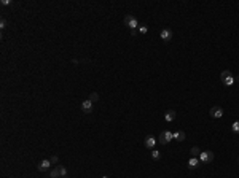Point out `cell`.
I'll return each instance as SVG.
<instances>
[{"mask_svg":"<svg viewBox=\"0 0 239 178\" xmlns=\"http://www.w3.org/2000/svg\"><path fill=\"white\" fill-rule=\"evenodd\" d=\"M220 80H222V83H223L225 86H231V84L236 81V78L233 76V73H231L230 70H223V72L220 73Z\"/></svg>","mask_w":239,"mask_h":178,"instance_id":"obj_1","label":"cell"},{"mask_svg":"<svg viewBox=\"0 0 239 178\" xmlns=\"http://www.w3.org/2000/svg\"><path fill=\"white\" fill-rule=\"evenodd\" d=\"M171 140H174V132H171V130L161 132V134H159V137H158V142L163 143V145H167Z\"/></svg>","mask_w":239,"mask_h":178,"instance_id":"obj_2","label":"cell"},{"mask_svg":"<svg viewBox=\"0 0 239 178\" xmlns=\"http://www.w3.org/2000/svg\"><path fill=\"white\" fill-rule=\"evenodd\" d=\"M124 24H126L128 27H131V30H136V29L139 27V21H137V18H134L133 15H128V16H124Z\"/></svg>","mask_w":239,"mask_h":178,"instance_id":"obj_3","label":"cell"},{"mask_svg":"<svg viewBox=\"0 0 239 178\" xmlns=\"http://www.w3.org/2000/svg\"><path fill=\"white\" fill-rule=\"evenodd\" d=\"M199 161H201V164H211L212 161H214V153L212 151H202L201 154H199Z\"/></svg>","mask_w":239,"mask_h":178,"instance_id":"obj_4","label":"cell"},{"mask_svg":"<svg viewBox=\"0 0 239 178\" xmlns=\"http://www.w3.org/2000/svg\"><path fill=\"white\" fill-rule=\"evenodd\" d=\"M209 115H211L212 118H215V119H219V118H222V116L225 115V111H223V108H222V107L215 105V107H212V108H211Z\"/></svg>","mask_w":239,"mask_h":178,"instance_id":"obj_5","label":"cell"},{"mask_svg":"<svg viewBox=\"0 0 239 178\" xmlns=\"http://www.w3.org/2000/svg\"><path fill=\"white\" fill-rule=\"evenodd\" d=\"M159 37L163 38V41H171L172 37H174V32H172L171 29H163V30L159 32Z\"/></svg>","mask_w":239,"mask_h":178,"instance_id":"obj_6","label":"cell"},{"mask_svg":"<svg viewBox=\"0 0 239 178\" xmlns=\"http://www.w3.org/2000/svg\"><path fill=\"white\" fill-rule=\"evenodd\" d=\"M50 167H51V161H50V159H43V161L38 162L37 169H38L40 172H46V170H50Z\"/></svg>","mask_w":239,"mask_h":178,"instance_id":"obj_7","label":"cell"},{"mask_svg":"<svg viewBox=\"0 0 239 178\" xmlns=\"http://www.w3.org/2000/svg\"><path fill=\"white\" fill-rule=\"evenodd\" d=\"M81 110L85 111L86 115L93 111V102H91L89 99H86V100H83V102H81Z\"/></svg>","mask_w":239,"mask_h":178,"instance_id":"obj_8","label":"cell"},{"mask_svg":"<svg viewBox=\"0 0 239 178\" xmlns=\"http://www.w3.org/2000/svg\"><path fill=\"white\" fill-rule=\"evenodd\" d=\"M199 165H201V161H199V158H190V161H188V169H190V170H194V169H198Z\"/></svg>","mask_w":239,"mask_h":178,"instance_id":"obj_9","label":"cell"},{"mask_svg":"<svg viewBox=\"0 0 239 178\" xmlns=\"http://www.w3.org/2000/svg\"><path fill=\"white\" fill-rule=\"evenodd\" d=\"M144 143H145V146H147L148 150H150V148H155V145H156V138H155V137H151V135H147Z\"/></svg>","mask_w":239,"mask_h":178,"instance_id":"obj_10","label":"cell"},{"mask_svg":"<svg viewBox=\"0 0 239 178\" xmlns=\"http://www.w3.org/2000/svg\"><path fill=\"white\" fill-rule=\"evenodd\" d=\"M187 138V134L183 132V130H177V132H174V140H177V142H183Z\"/></svg>","mask_w":239,"mask_h":178,"instance_id":"obj_11","label":"cell"},{"mask_svg":"<svg viewBox=\"0 0 239 178\" xmlns=\"http://www.w3.org/2000/svg\"><path fill=\"white\" fill-rule=\"evenodd\" d=\"M176 116H177L176 110H167V111H166V115H164V119H166L167 122H171V121L176 119Z\"/></svg>","mask_w":239,"mask_h":178,"instance_id":"obj_12","label":"cell"},{"mask_svg":"<svg viewBox=\"0 0 239 178\" xmlns=\"http://www.w3.org/2000/svg\"><path fill=\"white\" fill-rule=\"evenodd\" d=\"M190 153H191V158H199V154L202 153L198 146H193L191 150H190Z\"/></svg>","mask_w":239,"mask_h":178,"instance_id":"obj_13","label":"cell"},{"mask_svg":"<svg viewBox=\"0 0 239 178\" xmlns=\"http://www.w3.org/2000/svg\"><path fill=\"white\" fill-rule=\"evenodd\" d=\"M61 173H59V169H51L50 170V178H59Z\"/></svg>","mask_w":239,"mask_h":178,"instance_id":"obj_14","label":"cell"},{"mask_svg":"<svg viewBox=\"0 0 239 178\" xmlns=\"http://www.w3.org/2000/svg\"><path fill=\"white\" fill-rule=\"evenodd\" d=\"M159 156H161V153H159L158 150H153V151H151V158H153L155 161H158V159H159Z\"/></svg>","mask_w":239,"mask_h":178,"instance_id":"obj_15","label":"cell"},{"mask_svg":"<svg viewBox=\"0 0 239 178\" xmlns=\"http://www.w3.org/2000/svg\"><path fill=\"white\" fill-rule=\"evenodd\" d=\"M231 129H233V132H234V134H239V121H234V122H233Z\"/></svg>","mask_w":239,"mask_h":178,"instance_id":"obj_16","label":"cell"},{"mask_svg":"<svg viewBox=\"0 0 239 178\" xmlns=\"http://www.w3.org/2000/svg\"><path fill=\"white\" fill-rule=\"evenodd\" d=\"M89 100H91L93 104H94V102H97V100H99V94H97V92H93V94L89 95Z\"/></svg>","mask_w":239,"mask_h":178,"instance_id":"obj_17","label":"cell"},{"mask_svg":"<svg viewBox=\"0 0 239 178\" xmlns=\"http://www.w3.org/2000/svg\"><path fill=\"white\" fill-rule=\"evenodd\" d=\"M58 169H59V173H61V176H66V175H67V169H66V167H64V165H59Z\"/></svg>","mask_w":239,"mask_h":178,"instance_id":"obj_18","label":"cell"},{"mask_svg":"<svg viewBox=\"0 0 239 178\" xmlns=\"http://www.w3.org/2000/svg\"><path fill=\"white\" fill-rule=\"evenodd\" d=\"M139 32H140V33H142V35H145V33L148 32L147 26H140V27H139Z\"/></svg>","mask_w":239,"mask_h":178,"instance_id":"obj_19","label":"cell"},{"mask_svg":"<svg viewBox=\"0 0 239 178\" xmlns=\"http://www.w3.org/2000/svg\"><path fill=\"white\" fill-rule=\"evenodd\" d=\"M5 27H7V19L2 18V19H0V29H5Z\"/></svg>","mask_w":239,"mask_h":178,"instance_id":"obj_20","label":"cell"},{"mask_svg":"<svg viewBox=\"0 0 239 178\" xmlns=\"http://www.w3.org/2000/svg\"><path fill=\"white\" fill-rule=\"evenodd\" d=\"M50 161H51V164H58V162H59V159H58V156H53V158H51Z\"/></svg>","mask_w":239,"mask_h":178,"instance_id":"obj_21","label":"cell"},{"mask_svg":"<svg viewBox=\"0 0 239 178\" xmlns=\"http://www.w3.org/2000/svg\"><path fill=\"white\" fill-rule=\"evenodd\" d=\"M2 5L7 6V5H11V0H2Z\"/></svg>","mask_w":239,"mask_h":178,"instance_id":"obj_22","label":"cell"},{"mask_svg":"<svg viewBox=\"0 0 239 178\" xmlns=\"http://www.w3.org/2000/svg\"><path fill=\"white\" fill-rule=\"evenodd\" d=\"M102 178H108V176H102Z\"/></svg>","mask_w":239,"mask_h":178,"instance_id":"obj_23","label":"cell"}]
</instances>
